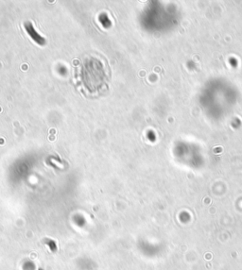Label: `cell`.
Here are the masks:
<instances>
[{
  "label": "cell",
  "mask_w": 242,
  "mask_h": 270,
  "mask_svg": "<svg viewBox=\"0 0 242 270\" xmlns=\"http://www.w3.org/2000/svg\"><path fill=\"white\" fill-rule=\"evenodd\" d=\"M77 75L80 84L91 93L100 90L108 78L105 65L97 58H86L80 65Z\"/></svg>",
  "instance_id": "obj_1"
}]
</instances>
